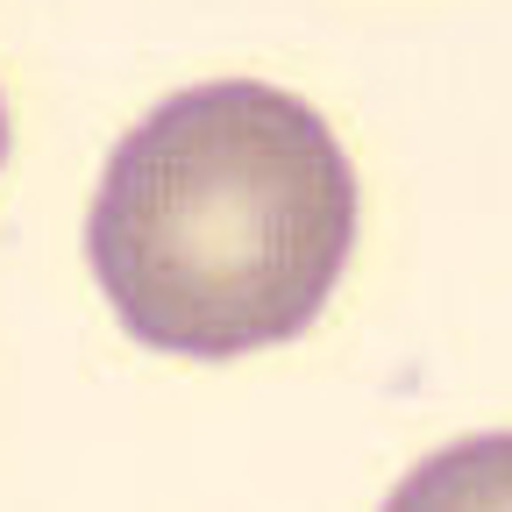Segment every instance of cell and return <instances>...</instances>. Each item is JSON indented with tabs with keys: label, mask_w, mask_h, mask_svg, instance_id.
<instances>
[{
	"label": "cell",
	"mask_w": 512,
	"mask_h": 512,
	"mask_svg": "<svg viewBox=\"0 0 512 512\" xmlns=\"http://www.w3.org/2000/svg\"><path fill=\"white\" fill-rule=\"evenodd\" d=\"M356 249V171L299 93L214 79L114 143L86 264L143 349L228 363L313 328Z\"/></svg>",
	"instance_id": "obj_1"
},
{
	"label": "cell",
	"mask_w": 512,
	"mask_h": 512,
	"mask_svg": "<svg viewBox=\"0 0 512 512\" xmlns=\"http://www.w3.org/2000/svg\"><path fill=\"white\" fill-rule=\"evenodd\" d=\"M384 512H512V434H470L413 463Z\"/></svg>",
	"instance_id": "obj_2"
},
{
	"label": "cell",
	"mask_w": 512,
	"mask_h": 512,
	"mask_svg": "<svg viewBox=\"0 0 512 512\" xmlns=\"http://www.w3.org/2000/svg\"><path fill=\"white\" fill-rule=\"evenodd\" d=\"M0 164H8V100H0Z\"/></svg>",
	"instance_id": "obj_3"
}]
</instances>
